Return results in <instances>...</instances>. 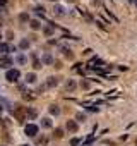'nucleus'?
Returning a JSON list of instances; mask_svg holds the SVG:
<instances>
[{"label": "nucleus", "instance_id": "nucleus-28", "mask_svg": "<svg viewBox=\"0 0 137 146\" xmlns=\"http://www.w3.org/2000/svg\"><path fill=\"white\" fill-rule=\"evenodd\" d=\"M4 112V107H2V103H0V113H2Z\"/></svg>", "mask_w": 137, "mask_h": 146}, {"label": "nucleus", "instance_id": "nucleus-18", "mask_svg": "<svg viewBox=\"0 0 137 146\" xmlns=\"http://www.w3.org/2000/svg\"><path fill=\"white\" fill-rule=\"evenodd\" d=\"M34 11H36V14H41V16L45 14V7H43V5H38V7H36Z\"/></svg>", "mask_w": 137, "mask_h": 146}, {"label": "nucleus", "instance_id": "nucleus-17", "mask_svg": "<svg viewBox=\"0 0 137 146\" xmlns=\"http://www.w3.org/2000/svg\"><path fill=\"white\" fill-rule=\"evenodd\" d=\"M19 46H21L22 50H26V48H29V41H28V40H21V43H19Z\"/></svg>", "mask_w": 137, "mask_h": 146}, {"label": "nucleus", "instance_id": "nucleus-8", "mask_svg": "<svg viewBox=\"0 0 137 146\" xmlns=\"http://www.w3.org/2000/svg\"><path fill=\"white\" fill-rule=\"evenodd\" d=\"M36 115H38V112H36L33 107H28V119H29V120H34Z\"/></svg>", "mask_w": 137, "mask_h": 146}, {"label": "nucleus", "instance_id": "nucleus-1", "mask_svg": "<svg viewBox=\"0 0 137 146\" xmlns=\"http://www.w3.org/2000/svg\"><path fill=\"white\" fill-rule=\"evenodd\" d=\"M12 113H14V117H16L19 122H22L24 119H28V108H24V107H21V105H16L14 110H12Z\"/></svg>", "mask_w": 137, "mask_h": 146}, {"label": "nucleus", "instance_id": "nucleus-13", "mask_svg": "<svg viewBox=\"0 0 137 146\" xmlns=\"http://www.w3.org/2000/svg\"><path fill=\"white\" fill-rule=\"evenodd\" d=\"M29 26H31V29H34V31H38V29L41 28V24H40V21H38V19L31 21V23H29Z\"/></svg>", "mask_w": 137, "mask_h": 146}, {"label": "nucleus", "instance_id": "nucleus-26", "mask_svg": "<svg viewBox=\"0 0 137 146\" xmlns=\"http://www.w3.org/2000/svg\"><path fill=\"white\" fill-rule=\"evenodd\" d=\"M43 31H45V35H48V36H50V35H51V29H50V28H45V29H43Z\"/></svg>", "mask_w": 137, "mask_h": 146}, {"label": "nucleus", "instance_id": "nucleus-2", "mask_svg": "<svg viewBox=\"0 0 137 146\" xmlns=\"http://www.w3.org/2000/svg\"><path fill=\"white\" fill-rule=\"evenodd\" d=\"M19 76H21V72H19L17 69H9L7 74H5V79L11 81V83H16V81L19 79Z\"/></svg>", "mask_w": 137, "mask_h": 146}, {"label": "nucleus", "instance_id": "nucleus-16", "mask_svg": "<svg viewBox=\"0 0 137 146\" xmlns=\"http://www.w3.org/2000/svg\"><path fill=\"white\" fill-rule=\"evenodd\" d=\"M62 52H63V55H65L67 58H72V57H74V53L68 50V48H62Z\"/></svg>", "mask_w": 137, "mask_h": 146}, {"label": "nucleus", "instance_id": "nucleus-15", "mask_svg": "<svg viewBox=\"0 0 137 146\" xmlns=\"http://www.w3.org/2000/svg\"><path fill=\"white\" fill-rule=\"evenodd\" d=\"M26 81L28 83H34L36 81V74H34V72H29V74L26 76Z\"/></svg>", "mask_w": 137, "mask_h": 146}, {"label": "nucleus", "instance_id": "nucleus-12", "mask_svg": "<svg viewBox=\"0 0 137 146\" xmlns=\"http://www.w3.org/2000/svg\"><path fill=\"white\" fill-rule=\"evenodd\" d=\"M53 12H55L57 16H65V11H63V7H62V5H55Z\"/></svg>", "mask_w": 137, "mask_h": 146}, {"label": "nucleus", "instance_id": "nucleus-23", "mask_svg": "<svg viewBox=\"0 0 137 146\" xmlns=\"http://www.w3.org/2000/svg\"><path fill=\"white\" fill-rule=\"evenodd\" d=\"M41 64H43V62H40V60H36V58H34V64H33V67H34V69H41Z\"/></svg>", "mask_w": 137, "mask_h": 146}, {"label": "nucleus", "instance_id": "nucleus-7", "mask_svg": "<svg viewBox=\"0 0 137 146\" xmlns=\"http://www.w3.org/2000/svg\"><path fill=\"white\" fill-rule=\"evenodd\" d=\"M0 52H2V53H9V52H14V48L9 43H0Z\"/></svg>", "mask_w": 137, "mask_h": 146}, {"label": "nucleus", "instance_id": "nucleus-20", "mask_svg": "<svg viewBox=\"0 0 137 146\" xmlns=\"http://www.w3.org/2000/svg\"><path fill=\"white\" fill-rule=\"evenodd\" d=\"M19 19H21L22 23H26V21H29V16H28V14L24 12V14H21V16H19Z\"/></svg>", "mask_w": 137, "mask_h": 146}, {"label": "nucleus", "instance_id": "nucleus-31", "mask_svg": "<svg viewBox=\"0 0 137 146\" xmlns=\"http://www.w3.org/2000/svg\"><path fill=\"white\" fill-rule=\"evenodd\" d=\"M51 2H55V0H51Z\"/></svg>", "mask_w": 137, "mask_h": 146}, {"label": "nucleus", "instance_id": "nucleus-14", "mask_svg": "<svg viewBox=\"0 0 137 146\" xmlns=\"http://www.w3.org/2000/svg\"><path fill=\"white\" fill-rule=\"evenodd\" d=\"M50 113H51V115H58V113H60L58 105H50Z\"/></svg>", "mask_w": 137, "mask_h": 146}, {"label": "nucleus", "instance_id": "nucleus-11", "mask_svg": "<svg viewBox=\"0 0 137 146\" xmlns=\"http://www.w3.org/2000/svg\"><path fill=\"white\" fill-rule=\"evenodd\" d=\"M41 127L50 129V127H51V120H50L48 117H43V119H41Z\"/></svg>", "mask_w": 137, "mask_h": 146}, {"label": "nucleus", "instance_id": "nucleus-27", "mask_svg": "<svg viewBox=\"0 0 137 146\" xmlns=\"http://www.w3.org/2000/svg\"><path fill=\"white\" fill-rule=\"evenodd\" d=\"M5 4H7V0H0V7H4Z\"/></svg>", "mask_w": 137, "mask_h": 146}, {"label": "nucleus", "instance_id": "nucleus-9", "mask_svg": "<svg viewBox=\"0 0 137 146\" xmlns=\"http://www.w3.org/2000/svg\"><path fill=\"white\" fill-rule=\"evenodd\" d=\"M65 90H67V91H74V90H76V83H74L72 79H68V81L65 83Z\"/></svg>", "mask_w": 137, "mask_h": 146}, {"label": "nucleus", "instance_id": "nucleus-21", "mask_svg": "<svg viewBox=\"0 0 137 146\" xmlns=\"http://www.w3.org/2000/svg\"><path fill=\"white\" fill-rule=\"evenodd\" d=\"M53 136H55V137H62V136H63V131H62V129H55V134H53Z\"/></svg>", "mask_w": 137, "mask_h": 146}, {"label": "nucleus", "instance_id": "nucleus-22", "mask_svg": "<svg viewBox=\"0 0 137 146\" xmlns=\"http://www.w3.org/2000/svg\"><path fill=\"white\" fill-rule=\"evenodd\" d=\"M81 143V139L79 137H74V139H70V146H77Z\"/></svg>", "mask_w": 137, "mask_h": 146}, {"label": "nucleus", "instance_id": "nucleus-32", "mask_svg": "<svg viewBox=\"0 0 137 146\" xmlns=\"http://www.w3.org/2000/svg\"><path fill=\"white\" fill-rule=\"evenodd\" d=\"M0 38H2V36H0Z\"/></svg>", "mask_w": 137, "mask_h": 146}, {"label": "nucleus", "instance_id": "nucleus-3", "mask_svg": "<svg viewBox=\"0 0 137 146\" xmlns=\"http://www.w3.org/2000/svg\"><path fill=\"white\" fill-rule=\"evenodd\" d=\"M38 125L36 124H28L26 127H24V132H26V136H29V137H34L36 134H38Z\"/></svg>", "mask_w": 137, "mask_h": 146}, {"label": "nucleus", "instance_id": "nucleus-19", "mask_svg": "<svg viewBox=\"0 0 137 146\" xmlns=\"http://www.w3.org/2000/svg\"><path fill=\"white\" fill-rule=\"evenodd\" d=\"M89 86H91L89 81H82V83H81V88H82V90H89Z\"/></svg>", "mask_w": 137, "mask_h": 146}, {"label": "nucleus", "instance_id": "nucleus-29", "mask_svg": "<svg viewBox=\"0 0 137 146\" xmlns=\"http://www.w3.org/2000/svg\"><path fill=\"white\" fill-rule=\"evenodd\" d=\"M67 2H74V0H67Z\"/></svg>", "mask_w": 137, "mask_h": 146}, {"label": "nucleus", "instance_id": "nucleus-24", "mask_svg": "<svg viewBox=\"0 0 137 146\" xmlns=\"http://www.w3.org/2000/svg\"><path fill=\"white\" fill-rule=\"evenodd\" d=\"M76 119H77V120H81V122H84V120H86V115H84V113H77V115H76Z\"/></svg>", "mask_w": 137, "mask_h": 146}, {"label": "nucleus", "instance_id": "nucleus-5", "mask_svg": "<svg viewBox=\"0 0 137 146\" xmlns=\"http://www.w3.org/2000/svg\"><path fill=\"white\" fill-rule=\"evenodd\" d=\"M67 131L68 132H77V122L76 120H68L67 122Z\"/></svg>", "mask_w": 137, "mask_h": 146}, {"label": "nucleus", "instance_id": "nucleus-6", "mask_svg": "<svg viewBox=\"0 0 137 146\" xmlns=\"http://www.w3.org/2000/svg\"><path fill=\"white\" fill-rule=\"evenodd\" d=\"M57 84H58V78L50 76V78H48V81H46V86H48V88H55Z\"/></svg>", "mask_w": 137, "mask_h": 146}, {"label": "nucleus", "instance_id": "nucleus-10", "mask_svg": "<svg viewBox=\"0 0 137 146\" xmlns=\"http://www.w3.org/2000/svg\"><path fill=\"white\" fill-rule=\"evenodd\" d=\"M41 62H43V64H55V62H53V57H51L50 53H45L43 58H41Z\"/></svg>", "mask_w": 137, "mask_h": 146}, {"label": "nucleus", "instance_id": "nucleus-4", "mask_svg": "<svg viewBox=\"0 0 137 146\" xmlns=\"http://www.w3.org/2000/svg\"><path fill=\"white\" fill-rule=\"evenodd\" d=\"M12 64H14L12 57H9V55H2V57H0V67H2V69H9Z\"/></svg>", "mask_w": 137, "mask_h": 146}, {"label": "nucleus", "instance_id": "nucleus-25", "mask_svg": "<svg viewBox=\"0 0 137 146\" xmlns=\"http://www.w3.org/2000/svg\"><path fill=\"white\" fill-rule=\"evenodd\" d=\"M24 60H26L24 55H19V57H17V62H19V64H24Z\"/></svg>", "mask_w": 137, "mask_h": 146}, {"label": "nucleus", "instance_id": "nucleus-30", "mask_svg": "<svg viewBox=\"0 0 137 146\" xmlns=\"http://www.w3.org/2000/svg\"><path fill=\"white\" fill-rule=\"evenodd\" d=\"M135 146H137V139H135Z\"/></svg>", "mask_w": 137, "mask_h": 146}]
</instances>
